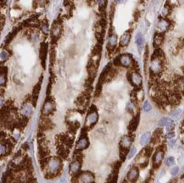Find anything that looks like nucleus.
<instances>
[{
    "label": "nucleus",
    "instance_id": "obj_1",
    "mask_svg": "<svg viewBox=\"0 0 184 183\" xmlns=\"http://www.w3.org/2000/svg\"><path fill=\"white\" fill-rule=\"evenodd\" d=\"M62 169V160L60 157H53L48 160L45 170V177L47 179H51L59 175Z\"/></svg>",
    "mask_w": 184,
    "mask_h": 183
},
{
    "label": "nucleus",
    "instance_id": "obj_2",
    "mask_svg": "<svg viewBox=\"0 0 184 183\" xmlns=\"http://www.w3.org/2000/svg\"><path fill=\"white\" fill-rule=\"evenodd\" d=\"M132 142H133V138L131 136H124L121 137L119 143L120 159L121 161H125V160L126 159V156L128 155Z\"/></svg>",
    "mask_w": 184,
    "mask_h": 183
},
{
    "label": "nucleus",
    "instance_id": "obj_3",
    "mask_svg": "<svg viewBox=\"0 0 184 183\" xmlns=\"http://www.w3.org/2000/svg\"><path fill=\"white\" fill-rule=\"evenodd\" d=\"M134 60L131 54L129 53H123L117 56L113 61V65L115 66H122L125 68H128L133 65Z\"/></svg>",
    "mask_w": 184,
    "mask_h": 183
},
{
    "label": "nucleus",
    "instance_id": "obj_4",
    "mask_svg": "<svg viewBox=\"0 0 184 183\" xmlns=\"http://www.w3.org/2000/svg\"><path fill=\"white\" fill-rule=\"evenodd\" d=\"M98 120V114L97 111V109L94 105L90 107V110L87 114L86 120H85V129H92V127L96 125Z\"/></svg>",
    "mask_w": 184,
    "mask_h": 183
},
{
    "label": "nucleus",
    "instance_id": "obj_5",
    "mask_svg": "<svg viewBox=\"0 0 184 183\" xmlns=\"http://www.w3.org/2000/svg\"><path fill=\"white\" fill-rule=\"evenodd\" d=\"M94 183V175L90 171H82L74 176V183Z\"/></svg>",
    "mask_w": 184,
    "mask_h": 183
},
{
    "label": "nucleus",
    "instance_id": "obj_6",
    "mask_svg": "<svg viewBox=\"0 0 184 183\" xmlns=\"http://www.w3.org/2000/svg\"><path fill=\"white\" fill-rule=\"evenodd\" d=\"M162 69H163V59L151 57L150 73L154 75H156L161 74L162 72Z\"/></svg>",
    "mask_w": 184,
    "mask_h": 183
},
{
    "label": "nucleus",
    "instance_id": "obj_7",
    "mask_svg": "<svg viewBox=\"0 0 184 183\" xmlns=\"http://www.w3.org/2000/svg\"><path fill=\"white\" fill-rule=\"evenodd\" d=\"M55 111V103L51 97H48L42 107V114L43 116H48Z\"/></svg>",
    "mask_w": 184,
    "mask_h": 183
},
{
    "label": "nucleus",
    "instance_id": "obj_8",
    "mask_svg": "<svg viewBox=\"0 0 184 183\" xmlns=\"http://www.w3.org/2000/svg\"><path fill=\"white\" fill-rule=\"evenodd\" d=\"M127 78H128V81H130V83L134 87H136L137 89H139L142 87L143 78H142L141 75L138 73V71L133 70L132 72H129L128 75H127Z\"/></svg>",
    "mask_w": 184,
    "mask_h": 183
},
{
    "label": "nucleus",
    "instance_id": "obj_9",
    "mask_svg": "<svg viewBox=\"0 0 184 183\" xmlns=\"http://www.w3.org/2000/svg\"><path fill=\"white\" fill-rule=\"evenodd\" d=\"M88 146H89V140H88V137H87V134L85 133V128H83L81 137L76 143V151L81 152V151L88 148Z\"/></svg>",
    "mask_w": 184,
    "mask_h": 183
},
{
    "label": "nucleus",
    "instance_id": "obj_10",
    "mask_svg": "<svg viewBox=\"0 0 184 183\" xmlns=\"http://www.w3.org/2000/svg\"><path fill=\"white\" fill-rule=\"evenodd\" d=\"M164 156H165V150L162 148H158L153 155V166H154V168L157 169L161 166L162 160H164Z\"/></svg>",
    "mask_w": 184,
    "mask_h": 183
},
{
    "label": "nucleus",
    "instance_id": "obj_11",
    "mask_svg": "<svg viewBox=\"0 0 184 183\" xmlns=\"http://www.w3.org/2000/svg\"><path fill=\"white\" fill-rule=\"evenodd\" d=\"M48 51V43L45 42L42 43L41 46H40V50H39V57H40V60H41V65H42L43 69H45V67H46V59Z\"/></svg>",
    "mask_w": 184,
    "mask_h": 183
},
{
    "label": "nucleus",
    "instance_id": "obj_12",
    "mask_svg": "<svg viewBox=\"0 0 184 183\" xmlns=\"http://www.w3.org/2000/svg\"><path fill=\"white\" fill-rule=\"evenodd\" d=\"M11 143L12 142H10V140H2L1 141V145H0L1 157L8 155L11 152V150L13 148V147L11 146Z\"/></svg>",
    "mask_w": 184,
    "mask_h": 183
},
{
    "label": "nucleus",
    "instance_id": "obj_13",
    "mask_svg": "<svg viewBox=\"0 0 184 183\" xmlns=\"http://www.w3.org/2000/svg\"><path fill=\"white\" fill-rule=\"evenodd\" d=\"M81 168H82V160L74 159V160L70 164V172L73 176H77L80 173Z\"/></svg>",
    "mask_w": 184,
    "mask_h": 183
},
{
    "label": "nucleus",
    "instance_id": "obj_14",
    "mask_svg": "<svg viewBox=\"0 0 184 183\" xmlns=\"http://www.w3.org/2000/svg\"><path fill=\"white\" fill-rule=\"evenodd\" d=\"M41 86H42V78H41L40 81L35 85V87H33V90H32L31 101V104H32V105L34 107L37 105V99H38V97H39V93H40V90H41Z\"/></svg>",
    "mask_w": 184,
    "mask_h": 183
},
{
    "label": "nucleus",
    "instance_id": "obj_15",
    "mask_svg": "<svg viewBox=\"0 0 184 183\" xmlns=\"http://www.w3.org/2000/svg\"><path fill=\"white\" fill-rule=\"evenodd\" d=\"M98 65H96V63L91 59L88 64V79L94 81L96 75H97V71H98Z\"/></svg>",
    "mask_w": 184,
    "mask_h": 183
},
{
    "label": "nucleus",
    "instance_id": "obj_16",
    "mask_svg": "<svg viewBox=\"0 0 184 183\" xmlns=\"http://www.w3.org/2000/svg\"><path fill=\"white\" fill-rule=\"evenodd\" d=\"M139 176V170L138 167H132L127 173L126 178L127 181L131 183H135L138 179Z\"/></svg>",
    "mask_w": 184,
    "mask_h": 183
},
{
    "label": "nucleus",
    "instance_id": "obj_17",
    "mask_svg": "<svg viewBox=\"0 0 184 183\" xmlns=\"http://www.w3.org/2000/svg\"><path fill=\"white\" fill-rule=\"evenodd\" d=\"M117 45V37L115 34H111L108 39V43H107V49L109 52H113Z\"/></svg>",
    "mask_w": 184,
    "mask_h": 183
},
{
    "label": "nucleus",
    "instance_id": "obj_18",
    "mask_svg": "<svg viewBox=\"0 0 184 183\" xmlns=\"http://www.w3.org/2000/svg\"><path fill=\"white\" fill-rule=\"evenodd\" d=\"M61 25L59 23H54V25L52 26V31H51V34H52V37L54 40L59 39L60 35L61 33Z\"/></svg>",
    "mask_w": 184,
    "mask_h": 183
},
{
    "label": "nucleus",
    "instance_id": "obj_19",
    "mask_svg": "<svg viewBox=\"0 0 184 183\" xmlns=\"http://www.w3.org/2000/svg\"><path fill=\"white\" fill-rule=\"evenodd\" d=\"M131 40V33L130 32H125L120 38V47H125L129 44Z\"/></svg>",
    "mask_w": 184,
    "mask_h": 183
},
{
    "label": "nucleus",
    "instance_id": "obj_20",
    "mask_svg": "<svg viewBox=\"0 0 184 183\" xmlns=\"http://www.w3.org/2000/svg\"><path fill=\"white\" fill-rule=\"evenodd\" d=\"M39 127L41 130H48L52 127V122L50 120L47 118V116H43L41 118L40 122H39Z\"/></svg>",
    "mask_w": 184,
    "mask_h": 183
},
{
    "label": "nucleus",
    "instance_id": "obj_21",
    "mask_svg": "<svg viewBox=\"0 0 184 183\" xmlns=\"http://www.w3.org/2000/svg\"><path fill=\"white\" fill-rule=\"evenodd\" d=\"M139 120H140V115L138 114L136 116L133 117V119L131 120V122L128 126V129L130 132H135L137 130L138 124H139Z\"/></svg>",
    "mask_w": 184,
    "mask_h": 183
},
{
    "label": "nucleus",
    "instance_id": "obj_22",
    "mask_svg": "<svg viewBox=\"0 0 184 183\" xmlns=\"http://www.w3.org/2000/svg\"><path fill=\"white\" fill-rule=\"evenodd\" d=\"M175 89L180 93L184 94V78L183 77H178L176 80L175 82Z\"/></svg>",
    "mask_w": 184,
    "mask_h": 183
},
{
    "label": "nucleus",
    "instance_id": "obj_23",
    "mask_svg": "<svg viewBox=\"0 0 184 183\" xmlns=\"http://www.w3.org/2000/svg\"><path fill=\"white\" fill-rule=\"evenodd\" d=\"M164 41V35L163 33L161 32H156L155 37H154V42H153V44L155 47H158L162 44Z\"/></svg>",
    "mask_w": 184,
    "mask_h": 183
},
{
    "label": "nucleus",
    "instance_id": "obj_24",
    "mask_svg": "<svg viewBox=\"0 0 184 183\" xmlns=\"http://www.w3.org/2000/svg\"><path fill=\"white\" fill-rule=\"evenodd\" d=\"M168 27H169V21L165 19H162L158 24V29H159L158 32L164 33L165 31H167Z\"/></svg>",
    "mask_w": 184,
    "mask_h": 183
},
{
    "label": "nucleus",
    "instance_id": "obj_25",
    "mask_svg": "<svg viewBox=\"0 0 184 183\" xmlns=\"http://www.w3.org/2000/svg\"><path fill=\"white\" fill-rule=\"evenodd\" d=\"M7 82V68L2 66L1 67V74H0V84L1 87L6 85Z\"/></svg>",
    "mask_w": 184,
    "mask_h": 183
},
{
    "label": "nucleus",
    "instance_id": "obj_26",
    "mask_svg": "<svg viewBox=\"0 0 184 183\" xmlns=\"http://www.w3.org/2000/svg\"><path fill=\"white\" fill-rule=\"evenodd\" d=\"M21 112H22V115L25 116V117H29L31 114H32V107L30 104L28 103H25L22 107V110H21Z\"/></svg>",
    "mask_w": 184,
    "mask_h": 183
},
{
    "label": "nucleus",
    "instance_id": "obj_27",
    "mask_svg": "<svg viewBox=\"0 0 184 183\" xmlns=\"http://www.w3.org/2000/svg\"><path fill=\"white\" fill-rule=\"evenodd\" d=\"M136 43L138 46V52L141 53L142 52V49H143V43H144V38H143V36L141 34V33H138L137 36H136Z\"/></svg>",
    "mask_w": 184,
    "mask_h": 183
},
{
    "label": "nucleus",
    "instance_id": "obj_28",
    "mask_svg": "<svg viewBox=\"0 0 184 183\" xmlns=\"http://www.w3.org/2000/svg\"><path fill=\"white\" fill-rule=\"evenodd\" d=\"M162 134H163V132H162L161 129H156V131L155 132V133H154V135H153V137H152V142H153L154 144L159 142L161 141Z\"/></svg>",
    "mask_w": 184,
    "mask_h": 183
},
{
    "label": "nucleus",
    "instance_id": "obj_29",
    "mask_svg": "<svg viewBox=\"0 0 184 183\" xmlns=\"http://www.w3.org/2000/svg\"><path fill=\"white\" fill-rule=\"evenodd\" d=\"M118 180V171L113 170L107 179V183H117Z\"/></svg>",
    "mask_w": 184,
    "mask_h": 183
},
{
    "label": "nucleus",
    "instance_id": "obj_30",
    "mask_svg": "<svg viewBox=\"0 0 184 183\" xmlns=\"http://www.w3.org/2000/svg\"><path fill=\"white\" fill-rule=\"evenodd\" d=\"M151 137H151V135H150L149 132L144 133L143 135H142V137L140 138V144L141 145H146L149 142V140H150Z\"/></svg>",
    "mask_w": 184,
    "mask_h": 183
},
{
    "label": "nucleus",
    "instance_id": "obj_31",
    "mask_svg": "<svg viewBox=\"0 0 184 183\" xmlns=\"http://www.w3.org/2000/svg\"><path fill=\"white\" fill-rule=\"evenodd\" d=\"M27 122H28V117H25V116H23L21 118H19V120H18V125L17 126H19L20 128H24L27 125Z\"/></svg>",
    "mask_w": 184,
    "mask_h": 183
},
{
    "label": "nucleus",
    "instance_id": "obj_32",
    "mask_svg": "<svg viewBox=\"0 0 184 183\" xmlns=\"http://www.w3.org/2000/svg\"><path fill=\"white\" fill-rule=\"evenodd\" d=\"M18 31H19V29L18 28H15L8 36H7V37H6V40H5V43H9V42H11L12 40H13V38L15 37V35H16V33L18 32Z\"/></svg>",
    "mask_w": 184,
    "mask_h": 183
},
{
    "label": "nucleus",
    "instance_id": "obj_33",
    "mask_svg": "<svg viewBox=\"0 0 184 183\" xmlns=\"http://www.w3.org/2000/svg\"><path fill=\"white\" fill-rule=\"evenodd\" d=\"M172 121V120L171 119H170V118H167V117H164V118H162L160 120V121H159V123H158V125H159V126H161V127H163V126H166L170 122H171Z\"/></svg>",
    "mask_w": 184,
    "mask_h": 183
},
{
    "label": "nucleus",
    "instance_id": "obj_34",
    "mask_svg": "<svg viewBox=\"0 0 184 183\" xmlns=\"http://www.w3.org/2000/svg\"><path fill=\"white\" fill-rule=\"evenodd\" d=\"M9 57V53L6 50H2L1 51V62L3 63V61H6Z\"/></svg>",
    "mask_w": 184,
    "mask_h": 183
},
{
    "label": "nucleus",
    "instance_id": "obj_35",
    "mask_svg": "<svg viewBox=\"0 0 184 183\" xmlns=\"http://www.w3.org/2000/svg\"><path fill=\"white\" fill-rule=\"evenodd\" d=\"M165 164L166 166H171L175 164V160L173 157H168L166 160H165Z\"/></svg>",
    "mask_w": 184,
    "mask_h": 183
},
{
    "label": "nucleus",
    "instance_id": "obj_36",
    "mask_svg": "<svg viewBox=\"0 0 184 183\" xmlns=\"http://www.w3.org/2000/svg\"><path fill=\"white\" fill-rule=\"evenodd\" d=\"M55 55H56V53H55L54 48L51 49V52H50V64H51V65H54V63L55 61Z\"/></svg>",
    "mask_w": 184,
    "mask_h": 183
},
{
    "label": "nucleus",
    "instance_id": "obj_37",
    "mask_svg": "<svg viewBox=\"0 0 184 183\" xmlns=\"http://www.w3.org/2000/svg\"><path fill=\"white\" fill-rule=\"evenodd\" d=\"M137 153V148H135V147H133V148H132L131 149H130V151H129V153H128V155H127V158L130 160V159H132L134 155H135V154Z\"/></svg>",
    "mask_w": 184,
    "mask_h": 183
},
{
    "label": "nucleus",
    "instance_id": "obj_38",
    "mask_svg": "<svg viewBox=\"0 0 184 183\" xmlns=\"http://www.w3.org/2000/svg\"><path fill=\"white\" fill-rule=\"evenodd\" d=\"M151 110H152L151 104H150L148 101H146V102L144 103V104H143V110H144L145 112H149Z\"/></svg>",
    "mask_w": 184,
    "mask_h": 183
},
{
    "label": "nucleus",
    "instance_id": "obj_39",
    "mask_svg": "<svg viewBox=\"0 0 184 183\" xmlns=\"http://www.w3.org/2000/svg\"><path fill=\"white\" fill-rule=\"evenodd\" d=\"M166 131L168 132H173V130H174V128H175V124H174V122H173V120L171 121V122H170L166 126Z\"/></svg>",
    "mask_w": 184,
    "mask_h": 183
},
{
    "label": "nucleus",
    "instance_id": "obj_40",
    "mask_svg": "<svg viewBox=\"0 0 184 183\" xmlns=\"http://www.w3.org/2000/svg\"><path fill=\"white\" fill-rule=\"evenodd\" d=\"M178 172H179V167L178 166H174L171 170V174L172 175V176H177V174H178Z\"/></svg>",
    "mask_w": 184,
    "mask_h": 183
},
{
    "label": "nucleus",
    "instance_id": "obj_41",
    "mask_svg": "<svg viewBox=\"0 0 184 183\" xmlns=\"http://www.w3.org/2000/svg\"><path fill=\"white\" fill-rule=\"evenodd\" d=\"M181 114H182V110L178 109V110H174V111L172 112L171 115H172L174 118H178V117L181 115Z\"/></svg>",
    "mask_w": 184,
    "mask_h": 183
},
{
    "label": "nucleus",
    "instance_id": "obj_42",
    "mask_svg": "<svg viewBox=\"0 0 184 183\" xmlns=\"http://www.w3.org/2000/svg\"><path fill=\"white\" fill-rule=\"evenodd\" d=\"M126 110H127L128 112L132 113L133 112V104L132 103H128L127 105H126Z\"/></svg>",
    "mask_w": 184,
    "mask_h": 183
},
{
    "label": "nucleus",
    "instance_id": "obj_43",
    "mask_svg": "<svg viewBox=\"0 0 184 183\" xmlns=\"http://www.w3.org/2000/svg\"><path fill=\"white\" fill-rule=\"evenodd\" d=\"M174 137H175L174 132H168V133L166 134V137L169 138V139H171V138H173Z\"/></svg>",
    "mask_w": 184,
    "mask_h": 183
},
{
    "label": "nucleus",
    "instance_id": "obj_44",
    "mask_svg": "<svg viewBox=\"0 0 184 183\" xmlns=\"http://www.w3.org/2000/svg\"><path fill=\"white\" fill-rule=\"evenodd\" d=\"M94 3H95V0H88V3L89 6H93Z\"/></svg>",
    "mask_w": 184,
    "mask_h": 183
},
{
    "label": "nucleus",
    "instance_id": "obj_45",
    "mask_svg": "<svg viewBox=\"0 0 184 183\" xmlns=\"http://www.w3.org/2000/svg\"><path fill=\"white\" fill-rule=\"evenodd\" d=\"M175 142H176V141H175V140H172V141H171V142H170V144H169V146H170V147H172V146L175 144Z\"/></svg>",
    "mask_w": 184,
    "mask_h": 183
},
{
    "label": "nucleus",
    "instance_id": "obj_46",
    "mask_svg": "<svg viewBox=\"0 0 184 183\" xmlns=\"http://www.w3.org/2000/svg\"><path fill=\"white\" fill-rule=\"evenodd\" d=\"M3 17L2 16L1 17V30L3 29Z\"/></svg>",
    "mask_w": 184,
    "mask_h": 183
},
{
    "label": "nucleus",
    "instance_id": "obj_47",
    "mask_svg": "<svg viewBox=\"0 0 184 183\" xmlns=\"http://www.w3.org/2000/svg\"><path fill=\"white\" fill-rule=\"evenodd\" d=\"M115 2H116V3H120V2H121L122 0H114Z\"/></svg>",
    "mask_w": 184,
    "mask_h": 183
},
{
    "label": "nucleus",
    "instance_id": "obj_48",
    "mask_svg": "<svg viewBox=\"0 0 184 183\" xmlns=\"http://www.w3.org/2000/svg\"><path fill=\"white\" fill-rule=\"evenodd\" d=\"M122 183H128V182H127V181H126V180H125V181H124V182H123Z\"/></svg>",
    "mask_w": 184,
    "mask_h": 183
},
{
    "label": "nucleus",
    "instance_id": "obj_49",
    "mask_svg": "<svg viewBox=\"0 0 184 183\" xmlns=\"http://www.w3.org/2000/svg\"><path fill=\"white\" fill-rule=\"evenodd\" d=\"M183 72H184V69H183Z\"/></svg>",
    "mask_w": 184,
    "mask_h": 183
}]
</instances>
